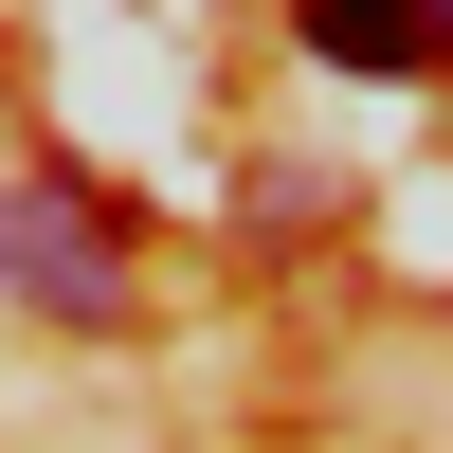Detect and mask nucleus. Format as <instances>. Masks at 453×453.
I'll return each instance as SVG.
<instances>
[{
    "label": "nucleus",
    "instance_id": "obj_1",
    "mask_svg": "<svg viewBox=\"0 0 453 453\" xmlns=\"http://www.w3.org/2000/svg\"><path fill=\"white\" fill-rule=\"evenodd\" d=\"M0 290H36V309H73V326H109V309H127L109 200H91L73 164H19V181H0Z\"/></svg>",
    "mask_w": 453,
    "mask_h": 453
},
{
    "label": "nucleus",
    "instance_id": "obj_2",
    "mask_svg": "<svg viewBox=\"0 0 453 453\" xmlns=\"http://www.w3.org/2000/svg\"><path fill=\"white\" fill-rule=\"evenodd\" d=\"M326 73H453V0H309Z\"/></svg>",
    "mask_w": 453,
    "mask_h": 453
}]
</instances>
